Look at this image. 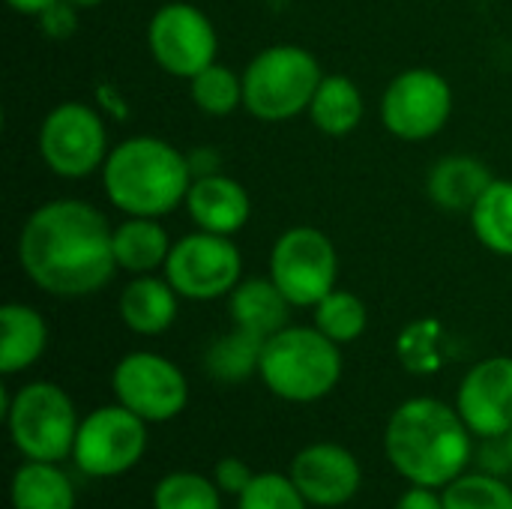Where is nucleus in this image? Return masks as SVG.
I'll list each match as a JSON object with an SVG mask.
<instances>
[{
  "label": "nucleus",
  "mask_w": 512,
  "mask_h": 509,
  "mask_svg": "<svg viewBox=\"0 0 512 509\" xmlns=\"http://www.w3.org/2000/svg\"><path fill=\"white\" fill-rule=\"evenodd\" d=\"M18 264L51 297H90L117 270L114 228L87 201H48L27 216L18 234Z\"/></svg>",
  "instance_id": "obj_1"
},
{
  "label": "nucleus",
  "mask_w": 512,
  "mask_h": 509,
  "mask_svg": "<svg viewBox=\"0 0 512 509\" xmlns=\"http://www.w3.org/2000/svg\"><path fill=\"white\" fill-rule=\"evenodd\" d=\"M471 429L456 408L441 399H408L384 432V450L399 477L411 486L447 489L471 462Z\"/></svg>",
  "instance_id": "obj_2"
},
{
  "label": "nucleus",
  "mask_w": 512,
  "mask_h": 509,
  "mask_svg": "<svg viewBox=\"0 0 512 509\" xmlns=\"http://www.w3.org/2000/svg\"><path fill=\"white\" fill-rule=\"evenodd\" d=\"M195 180L192 159L156 135H135L111 147L102 165L108 201L126 216L159 219L186 204Z\"/></svg>",
  "instance_id": "obj_3"
},
{
  "label": "nucleus",
  "mask_w": 512,
  "mask_h": 509,
  "mask_svg": "<svg viewBox=\"0 0 512 509\" xmlns=\"http://www.w3.org/2000/svg\"><path fill=\"white\" fill-rule=\"evenodd\" d=\"M258 375L273 396L309 405L336 390L342 354L318 327H285L264 342Z\"/></svg>",
  "instance_id": "obj_4"
},
{
  "label": "nucleus",
  "mask_w": 512,
  "mask_h": 509,
  "mask_svg": "<svg viewBox=\"0 0 512 509\" xmlns=\"http://www.w3.org/2000/svg\"><path fill=\"white\" fill-rule=\"evenodd\" d=\"M324 72L300 45H270L243 69V105L264 123H282L309 111Z\"/></svg>",
  "instance_id": "obj_5"
},
{
  "label": "nucleus",
  "mask_w": 512,
  "mask_h": 509,
  "mask_svg": "<svg viewBox=\"0 0 512 509\" xmlns=\"http://www.w3.org/2000/svg\"><path fill=\"white\" fill-rule=\"evenodd\" d=\"M6 408V423L15 450L30 462H63L72 456L78 435V414L63 387L48 381H33L21 387Z\"/></svg>",
  "instance_id": "obj_6"
},
{
  "label": "nucleus",
  "mask_w": 512,
  "mask_h": 509,
  "mask_svg": "<svg viewBox=\"0 0 512 509\" xmlns=\"http://www.w3.org/2000/svg\"><path fill=\"white\" fill-rule=\"evenodd\" d=\"M270 279L297 309H315L339 279L333 240L309 225L288 228L270 252Z\"/></svg>",
  "instance_id": "obj_7"
},
{
  "label": "nucleus",
  "mask_w": 512,
  "mask_h": 509,
  "mask_svg": "<svg viewBox=\"0 0 512 509\" xmlns=\"http://www.w3.org/2000/svg\"><path fill=\"white\" fill-rule=\"evenodd\" d=\"M39 156L51 174L63 180H84L108 159V132L96 108L84 102H60L39 126Z\"/></svg>",
  "instance_id": "obj_8"
},
{
  "label": "nucleus",
  "mask_w": 512,
  "mask_h": 509,
  "mask_svg": "<svg viewBox=\"0 0 512 509\" xmlns=\"http://www.w3.org/2000/svg\"><path fill=\"white\" fill-rule=\"evenodd\" d=\"M147 450V420L129 408L105 405L87 414L78 426L72 459L81 474L96 480H111L132 471Z\"/></svg>",
  "instance_id": "obj_9"
},
{
  "label": "nucleus",
  "mask_w": 512,
  "mask_h": 509,
  "mask_svg": "<svg viewBox=\"0 0 512 509\" xmlns=\"http://www.w3.org/2000/svg\"><path fill=\"white\" fill-rule=\"evenodd\" d=\"M243 276V255L237 243L225 234L195 231L171 246L165 261V279L186 300H216L228 297Z\"/></svg>",
  "instance_id": "obj_10"
},
{
  "label": "nucleus",
  "mask_w": 512,
  "mask_h": 509,
  "mask_svg": "<svg viewBox=\"0 0 512 509\" xmlns=\"http://www.w3.org/2000/svg\"><path fill=\"white\" fill-rule=\"evenodd\" d=\"M453 114L450 81L426 66L399 72L381 99V120L390 135L402 141L435 138Z\"/></svg>",
  "instance_id": "obj_11"
},
{
  "label": "nucleus",
  "mask_w": 512,
  "mask_h": 509,
  "mask_svg": "<svg viewBox=\"0 0 512 509\" xmlns=\"http://www.w3.org/2000/svg\"><path fill=\"white\" fill-rule=\"evenodd\" d=\"M147 45L153 60L174 78H195L216 63L219 36L210 18L192 3L174 0L153 12L147 27Z\"/></svg>",
  "instance_id": "obj_12"
},
{
  "label": "nucleus",
  "mask_w": 512,
  "mask_h": 509,
  "mask_svg": "<svg viewBox=\"0 0 512 509\" xmlns=\"http://www.w3.org/2000/svg\"><path fill=\"white\" fill-rule=\"evenodd\" d=\"M111 390L123 408H129L147 423H168L189 402L186 375L168 357L150 351L126 354L114 366Z\"/></svg>",
  "instance_id": "obj_13"
},
{
  "label": "nucleus",
  "mask_w": 512,
  "mask_h": 509,
  "mask_svg": "<svg viewBox=\"0 0 512 509\" xmlns=\"http://www.w3.org/2000/svg\"><path fill=\"white\" fill-rule=\"evenodd\" d=\"M456 411L480 438H501L512 429V357L477 363L459 384Z\"/></svg>",
  "instance_id": "obj_14"
},
{
  "label": "nucleus",
  "mask_w": 512,
  "mask_h": 509,
  "mask_svg": "<svg viewBox=\"0 0 512 509\" xmlns=\"http://www.w3.org/2000/svg\"><path fill=\"white\" fill-rule=\"evenodd\" d=\"M291 480L312 507H342L360 492L363 471L351 450L339 444H312L294 456Z\"/></svg>",
  "instance_id": "obj_15"
},
{
  "label": "nucleus",
  "mask_w": 512,
  "mask_h": 509,
  "mask_svg": "<svg viewBox=\"0 0 512 509\" xmlns=\"http://www.w3.org/2000/svg\"><path fill=\"white\" fill-rule=\"evenodd\" d=\"M186 210L198 231L210 234H237L252 213L249 192L228 174H198L186 192Z\"/></svg>",
  "instance_id": "obj_16"
},
{
  "label": "nucleus",
  "mask_w": 512,
  "mask_h": 509,
  "mask_svg": "<svg viewBox=\"0 0 512 509\" xmlns=\"http://www.w3.org/2000/svg\"><path fill=\"white\" fill-rule=\"evenodd\" d=\"M177 291L168 279H159L153 273L135 276L120 291V318L123 324L138 336H159L165 333L177 318Z\"/></svg>",
  "instance_id": "obj_17"
},
{
  "label": "nucleus",
  "mask_w": 512,
  "mask_h": 509,
  "mask_svg": "<svg viewBox=\"0 0 512 509\" xmlns=\"http://www.w3.org/2000/svg\"><path fill=\"white\" fill-rule=\"evenodd\" d=\"M495 177L489 168L474 156H444L429 168L426 192L429 198L450 213H471L480 195L489 189Z\"/></svg>",
  "instance_id": "obj_18"
},
{
  "label": "nucleus",
  "mask_w": 512,
  "mask_h": 509,
  "mask_svg": "<svg viewBox=\"0 0 512 509\" xmlns=\"http://www.w3.org/2000/svg\"><path fill=\"white\" fill-rule=\"evenodd\" d=\"M231 324L255 333L261 339H270L273 333L288 327V309L291 303L276 288L273 279H246L228 294Z\"/></svg>",
  "instance_id": "obj_19"
},
{
  "label": "nucleus",
  "mask_w": 512,
  "mask_h": 509,
  "mask_svg": "<svg viewBox=\"0 0 512 509\" xmlns=\"http://www.w3.org/2000/svg\"><path fill=\"white\" fill-rule=\"evenodd\" d=\"M171 237L159 219L129 216L114 228V258L117 267L132 276H147L153 270H165L171 255Z\"/></svg>",
  "instance_id": "obj_20"
},
{
  "label": "nucleus",
  "mask_w": 512,
  "mask_h": 509,
  "mask_svg": "<svg viewBox=\"0 0 512 509\" xmlns=\"http://www.w3.org/2000/svg\"><path fill=\"white\" fill-rule=\"evenodd\" d=\"M48 345L45 318L24 303H6L0 309V372L15 375L30 369Z\"/></svg>",
  "instance_id": "obj_21"
},
{
  "label": "nucleus",
  "mask_w": 512,
  "mask_h": 509,
  "mask_svg": "<svg viewBox=\"0 0 512 509\" xmlns=\"http://www.w3.org/2000/svg\"><path fill=\"white\" fill-rule=\"evenodd\" d=\"M309 117H312L315 129H321L324 135L342 138V135L354 132L363 120L360 87L348 75H324L312 96Z\"/></svg>",
  "instance_id": "obj_22"
},
{
  "label": "nucleus",
  "mask_w": 512,
  "mask_h": 509,
  "mask_svg": "<svg viewBox=\"0 0 512 509\" xmlns=\"http://www.w3.org/2000/svg\"><path fill=\"white\" fill-rule=\"evenodd\" d=\"M12 509H75V489L54 462H24L12 477Z\"/></svg>",
  "instance_id": "obj_23"
},
{
  "label": "nucleus",
  "mask_w": 512,
  "mask_h": 509,
  "mask_svg": "<svg viewBox=\"0 0 512 509\" xmlns=\"http://www.w3.org/2000/svg\"><path fill=\"white\" fill-rule=\"evenodd\" d=\"M264 342L267 339L234 327L231 333H225L222 339H216L207 348V354H204L207 375L216 378V381H222V384H240V381L258 375Z\"/></svg>",
  "instance_id": "obj_24"
},
{
  "label": "nucleus",
  "mask_w": 512,
  "mask_h": 509,
  "mask_svg": "<svg viewBox=\"0 0 512 509\" xmlns=\"http://www.w3.org/2000/svg\"><path fill=\"white\" fill-rule=\"evenodd\" d=\"M468 216L477 240L489 252L512 258V180H492Z\"/></svg>",
  "instance_id": "obj_25"
},
{
  "label": "nucleus",
  "mask_w": 512,
  "mask_h": 509,
  "mask_svg": "<svg viewBox=\"0 0 512 509\" xmlns=\"http://www.w3.org/2000/svg\"><path fill=\"white\" fill-rule=\"evenodd\" d=\"M369 315H366V303L351 294V291H339L333 288L318 306H315V327L333 339L336 345H348L354 339H360L366 333Z\"/></svg>",
  "instance_id": "obj_26"
},
{
  "label": "nucleus",
  "mask_w": 512,
  "mask_h": 509,
  "mask_svg": "<svg viewBox=\"0 0 512 509\" xmlns=\"http://www.w3.org/2000/svg\"><path fill=\"white\" fill-rule=\"evenodd\" d=\"M189 87L192 102L210 117H228L237 111V105H243V75H237L231 66L210 63L195 78H189Z\"/></svg>",
  "instance_id": "obj_27"
},
{
  "label": "nucleus",
  "mask_w": 512,
  "mask_h": 509,
  "mask_svg": "<svg viewBox=\"0 0 512 509\" xmlns=\"http://www.w3.org/2000/svg\"><path fill=\"white\" fill-rule=\"evenodd\" d=\"M216 480L192 471H174L153 489V509H222Z\"/></svg>",
  "instance_id": "obj_28"
},
{
  "label": "nucleus",
  "mask_w": 512,
  "mask_h": 509,
  "mask_svg": "<svg viewBox=\"0 0 512 509\" xmlns=\"http://www.w3.org/2000/svg\"><path fill=\"white\" fill-rule=\"evenodd\" d=\"M444 509H512V489L495 474H462L444 489Z\"/></svg>",
  "instance_id": "obj_29"
},
{
  "label": "nucleus",
  "mask_w": 512,
  "mask_h": 509,
  "mask_svg": "<svg viewBox=\"0 0 512 509\" xmlns=\"http://www.w3.org/2000/svg\"><path fill=\"white\" fill-rule=\"evenodd\" d=\"M441 342H444V327L432 318H420L408 324L399 336V360L405 369L426 375L441 366Z\"/></svg>",
  "instance_id": "obj_30"
},
{
  "label": "nucleus",
  "mask_w": 512,
  "mask_h": 509,
  "mask_svg": "<svg viewBox=\"0 0 512 509\" xmlns=\"http://www.w3.org/2000/svg\"><path fill=\"white\" fill-rule=\"evenodd\" d=\"M309 501L294 486L291 474H258L237 498V509H306Z\"/></svg>",
  "instance_id": "obj_31"
},
{
  "label": "nucleus",
  "mask_w": 512,
  "mask_h": 509,
  "mask_svg": "<svg viewBox=\"0 0 512 509\" xmlns=\"http://www.w3.org/2000/svg\"><path fill=\"white\" fill-rule=\"evenodd\" d=\"M213 480H216V486L225 492V495H243L246 489H249V483L255 480V474L249 471V465L246 462H240V459H222L219 465H216V471H213Z\"/></svg>",
  "instance_id": "obj_32"
},
{
  "label": "nucleus",
  "mask_w": 512,
  "mask_h": 509,
  "mask_svg": "<svg viewBox=\"0 0 512 509\" xmlns=\"http://www.w3.org/2000/svg\"><path fill=\"white\" fill-rule=\"evenodd\" d=\"M483 450H480V468L486 474H495V477H504L512 471V459L507 453V444L504 438H483Z\"/></svg>",
  "instance_id": "obj_33"
},
{
  "label": "nucleus",
  "mask_w": 512,
  "mask_h": 509,
  "mask_svg": "<svg viewBox=\"0 0 512 509\" xmlns=\"http://www.w3.org/2000/svg\"><path fill=\"white\" fill-rule=\"evenodd\" d=\"M396 509H444V495H435V489L429 486H411L399 498Z\"/></svg>",
  "instance_id": "obj_34"
},
{
  "label": "nucleus",
  "mask_w": 512,
  "mask_h": 509,
  "mask_svg": "<svg viewBox=\"0 0 512 509\" xmlns=\"http://www.w3.org/2000/svg\"><path fill=\"white\" fill-rule=\"evenodd\" d=\"M72 3H66V0H60L54 9H48L45 15H42V21H45V30L48 33H54V36H63V33H69L72 27H75V15H72Z\"/></svg>",
  "instance_id": "obj_35"
},
{
  "label": "nucleus",
  "mask_w": 512,
  "mask_h": 509,
  "mask_svg": "<svg viewBox=\"0 0 512 509\" xmlns=\"http://www.w3.org/2000/svg\"><path fill=\"white\" fill-rule=\"evenodd\" d=\"M9 3V9H15V12H21V15H45L48 9H54L60 0H6Z\"/></svg>",
  "instance_id": "obj_36"
},
{
  "label": "nucleus",
  "mask_w": 512,
  "mask_h": 509,
  "mask_svg": "<svg viewBox=\"0 0 512 509\" xmlns=\"http://www.w3.org/2000/svg\"><path fill=\"white\" fill-rule=\"evenodd\" d=\"M66 3H72L75 9H93V6H99V3H105V0H66Z\"/></svg>",
  "instance_id": "obj_37"
},
{
  "label": "nucleus",
  "mask_w": 512,
  "mask_h": 509,
  "mask_svg": "<svg viewBox=\"0 0 512 509\" xmlns=\"http://www.w3.org/2000/svg\"><path fill=\"white\" fill-rule=\"evenodd\" d=\"M504 438V444H507V453H510V459H512V429L507 432V435H501Z\"/></svg>",
  "instance_id": "obj_38"
}]
</instances>
